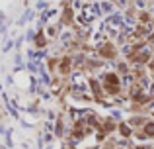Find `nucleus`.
Instances as JSON below:
<instances>
[{
    "label": "nucleus",
    "mask_w": 154,
    "mask_h": 149,
    "mask_svg": "<svg viewBox=\"0 0 154 149\" xmlns=\"http://www.w3.org/2000/svg\"><path fill=\"white\" fill-rule=\"evenodd\" d=\"M103 84H105V90L109 92V94H117L119 92V76L117 75H105L103 76Z\"/></svg>",
    "instance_id": "nucleus-1"
},
{
    "label": "nucleus",
    "mask_w": 154,
    "mask_h": 149,
    "mask_svg": "<svg viewBox=\"0 0 154 149\" xmlns=\"http://www.w3.org/2000/svg\"><path fill=\"white\" fill-rule=\"evenodd\" d=\"M100 53H102L103 57H107V59H113L115 57V47H113L111 43H105L102 49H100Z\"/></svg>",
    "instance_id": "nucleus-2"
},
{
    "label": "nucleus",
    "mask_w": 154,
    "mask_h": 149,
    "mask_svg": "<svg viewBox=\"0 0 154 149\" xmlns=\"http://www.w3.org/2000/svg\"><path fill=\"white\" fill-rule=\"evenodd\" d=\"M70 67H72V59H70V57L63 59V61H60V73H64V75H66L68 71H70Z\"/></svg>",
    "instance_id": "nucleus-3"
},
{
    "label": "nucleus",
    "mask_w": 154,
    "mask_h": 149,
    "mask_svg": "<svg viewBox=\"0 0 154 149\" xmlns=\"http://www.w3.org/2000/svg\"><path fill=\"white\" fill-rule=\"evenodd\" d=\"M90 84H92V88H94V94H96V96L100 98V96H102V90H100L98 83H96V80H90Z\"/></svg>",
    "instance_id": "nucleus-4"
},
{
    "label": "nucleus",
    "mask_w": 154,
    "mask_h": 149,
    "mask_svg": "<svg viewBox=\"0 0 154 149\" xmlns=\"http://www.w3.org/2000/svg\"><path fill=\"white\" fill-rule=\"evenodd\" d=\"M144 131H146L148 135H154V122H152V124H146V128H144Z\"/></svg>",
    "instance_id": "nucleus-5"
},
{
    "label": "nucleus",
    "mask_w": 154,
    "mask_h": 149,
    "mask_svg": "<svg viewBox=\"0 0 154 149\" xmlns=\"http://www.w3.org/2000/svg\"><path fill=\"white\" fill-rule=\"evenodd\" d=\"M70 18H72V16H70V10L66 8V12H64V16H63V22L64 24H70Z\"/></svg>",
    "instance_id": "nucleus-6"
},
{
    "label": "nucleus",
    "mask_w": 154,
    "mask_h": 149,
    "mask_svg": "<svg viewBox=\"0 0 154 149\" xmlns=\"http://www.w3.org/2000/svg\"><path fill=\"white\" fill-rule=\"evenodd\" d=\"M119 130H121V134H123V135H129V128L127 126H119Z\"/></svg>",
    "instance_id": "nucleus-7"
},
{
    "label": "nucleus",
    "mask_w": 154,
    "mask_h": 149,
    "mask_svg": "<svg viewBox=\"0 0 154 149\" xmlns=\"http://www.w3.org/2000/svg\"><path fill=\"white\" fill-rule=\"evenodd\" d=\"M150 69H152V71H154V63H150Z\"/></svg>",
    "instance_id": "nucleus-8"
}]
</instances>
